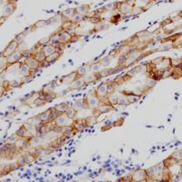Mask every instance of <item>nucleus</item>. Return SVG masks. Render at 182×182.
<instances>
[{
    "instance_id": "obj_1",
    "label": "nucleus",
    "mask_w": 182,
    "mask_h": 182,
    "mask_svg": "<svg viewBox=\"0 0 182 182\" xmlns=\"http://www.w3.org/2000/svg\"><path fill=\"white\" fill-rule=\"evenodd\" d=\"M100 99L96 95V93L92 92L89 95H88L85 98H84V101H83V108L84 109H91L93 110L95 109L100 104Z\"/></svg>"
},
{
    "instance_id": "obj_2",
    "label": "nucleus",
    "mask_w": 182,
    "mask_h": 182,
    "mask_svg": "<svg viewBox=\"0 0 182 182\" xmlns=\"http://www.w3.org/2000/svg\"><path fill=\"white\" fill-rule=\"evenodd\" d=\"M132 9H133V6H131L127 0L117 3L116 10H118L119 12V14H121V15H124V16L131 15Z\"/></svg>"
},
{
    "instance_id": "obj_3",
    "label": "nucleus",
    "mask_w": 182,
    "mask_h": 182,
    "mask_svg": "<svg viewBox=\"0 0 182 182\" xmlns=\"http://www.w3.org/2000/svg\"><path fill=\"white\" fill-rule=\"evenodd\" d=\"M94 91L96 95L99 98L100 101L103 102L105 98L107 99V82L101 83L99 86L96 88Z\"/></svg>"
},
{
    "instance_id": "obj_4",
    "label": "nucleus",
    "mask_w": 182,
    "mask_h": 182,
    "mask_svg": "<svg viewBox=\"0 0 182 182\" xmlns=\"http://www.w3.org/2000/svg\"><path fill=\"white\" fill-rule=\"evenodd\" d=\"M70 120L71 119L67 118L66 113H59L58 115L57 116V118H55L54 120H52V121L54 122L55 126L63 128V127H66V126H68Z\"/></svg>"
},
{
    "instance_id": "obj_5",
    "label": "nucleus",
    "mask_w": 182,
    "mask_h": 182,
    "mask_svg": "<svg viewBox=\"0 0 182 182\" xmlns=\"http://www.w3.org/2000/svg\"><path fill=\"white\" fill-rule=\"evenodd\" d=\"M147 171L145 169H138L134 171L131 174V181L133 182H141V181H147Z\"/></svg>"
},
{
    "instance_id": "obj_6",
    "label": "nucleus",
    "mask_w": 182,
    "mask_h": 182,
    "mask_svg": "<svg viewBox=\"0 0 182 182\" xmlns=\"http://www.w3.org/2000/svg\"><path fill=\"white\" fill-rule=\"evenodd\" d=\"M113 106L110 105V104H107V103H103L101 105H98L95 109H93L94 111V116H96L98 118V116H99L101 114H106V113H108L113 110Z\"/></svg>"
},
{
    "instance_id": "obj_7",
    "label": "nucleus",
    "mask_w": 182,
    "mask_h": 182,
    "mask_svg": "<svg viewBox=\"0 0 182 182\" xmlns=\"http://www.w3.org/2000/svg\"><path fill=\"white\" fill-rule=\"evenodd\" d=\"M72 34H70L69 32H67V31H63L61 30L58 34L57 35L58 40L61 42L62 45H67L68 43H71V39H72Z\"/></svg>"
},
{
    "instance_id": "obj_8",
    "label": "nucleus",
    "mask_w": 182,
    "mask_h": 182,
    "mask_svg": "<svg viewBox=\"0 0 182 182\" xmlns=\"http://www.w3.org/2000/svg\"><path fill=\"white\" fill-rule=\"evenodd\" d=\"M78 77H81V76H78L76 71H73L69 75H67V76L59 78V80H60L61 84H63V85H70L71 83L74 82L76 78H78Z\"/></svg>"
},
{
    "instance_id": "obj_9",
    "label": "nucleus",
    "mask_w": 182,
    "mask_h": 182,
    "mask_svg": "<svg viewBox=\"0 0 182 182\" xmlns=\"http://www.w3.org/2000/svg\"><path fill=\"white\" fill-rule=\"evenodd\" d=\"M85 84H89V83H93L96 82L97 80H98L99 78H101L99 72L98 73H93V72H90V73H87L86 75H84L82 76Z\"/></svg>"
},
{
    "instance_id": "obj_10",
    "label": "nucleus",
    "mask_w": 182,
    "mask_h": 182,
    "mask_svg": "<svg viewBox=\"0 0 182 182\" xmlns=\"http://www.w3.org/2000/svg\"><path fill=\"white\" fill-rule=\"evenodd\" d=\"M77 27V24L73 22L70 19H67L66 21H64V23L62 24L61 27L59 28L60 30H63V31H67V32H71L73 30H75Z\"/></svg>"
},
{
    "instance_id": "obj_11",
    "label": "nucleus",
    "mask_w": 182,
    "mask_h": 182,
    "mask_svg": "<svg viewBox=\"0 0 182 182\" xmlns=\"http://www.w3.org/2000/svg\"><path fill=\"white\" fill-rule=\"evenodd\" d=\"M26 64L30 68L36 70L39 68V67H41V63L35 57H29L26 59Z\"/></svg>"
},
{
    "instance_id": "obj_12",
    "label": "nucleus",
    "mask_w": 182,
    "mask_h": 182,
    "mask_svg": "<svg viewBox=\"0 0 182 182\" xmlns=\"http://www.w3.org/2000/svg\"><path fill=\"white\" fill-rule=\"evenodd\" d=\"M90 8H91L90 5H88V4H83L81 6L76 7V12L78 13V14H80V15H82V16H84V17H86V16H88V13L90 12Z\"/></svg>"
},
{
    "instance_id": "obj_13",
    "label": "nucleus",
    "mask_w": 182,
    "mask_h": 182,
    "mask_svg": "<svg viewBox=\"0 0 182 182\" xmlns=\"http://www.w3.org/2000/svg\"><path fill=\"white\" fill-rule=\"evenodd\" d=\"M73 129H75L76 131H82L84 130V129L87 128L86 124H85V119H77V120H75L72 125Z\"/></svg>"
},
{
    "instance_id": "obj_14",
    "label": "nucleus",
    "mask_w": 182,
    "mask_h": 182,
    "mask_svg": "<svg viewBox=\"0 0 182 182\" xmlns=\"http://www.w3.org/2000/svg\"><path fill=\"white\" fill-rule=\"evenodd\" d=\"M121 93H123V94H125L127 97H128V99H129V104H134V103H136V102H138V99H139V98H140L139 96L134 94L132 91L127 92L126 90H124V91H122Z\"/></svg>"
},
{
    "instance_id": "obj_15",
    "label": "nucleus",
    "mask_w": 182,
    "mask_h": 182,
    "mask_svg": "<svg viewBox=\"0 0 182 182\" xmlns=\"http://www.w3.org/2000/svg\"><path fill=\"white\" fill-rule=\"evenodd\" d=\"M118 97H119V94L118 93H112V94L107 95V103L110 104L112 106H116L118 105Z\"/></svg>"
},
{
    "instance_id": "obj_16",
    "label": "nucleus",
    "mask_w": 182,
    "mask_h": 182,
    "mask_svg": "<svg viewBox=\"0 0 182 182\" xmlns=\"http://www.w3.org/2000/svg\"><path fill=\"white\" fill-rule=\"evenodd\" d=\"M19 69H20V73L25 76H33V74H34V72L32 71V68H30L26 64V63H24V64L21 65L20 67H19Z\"/></svg>"
},
{
    "instance_id": "obj_17",
    "label": "nucleus",
    "mask_w": 182,
    "mask_h": 182,
    "mask_svg": "<svg viewBox=\"0 0 182 182\" xmlns=\"http://www.w3.org/2000/svg\"><path fill=\"white\" fill-rule=\"evenodd\" d=\"M60 57H61V54H60V52H58V51H56V52L52 53L51 55L47 56V58H46V60H45V62H46L47 64H49V63H53V62H55V61L58 60V59L60 58Z\"/></svg>"
},
{
    "instance_id": "obj_18",
    "label": "nucleus",
    "mask_w": 182,
    "mask_h": 182,
    "mask_svg": "<svg viewBox=\"0 0 182 182\" xmlns=\"http://www.w3.org/2000/svg\"><path fill=\"white\" fill-rule=\"evenodd\" d=\"M84 85H85V81H84L83 77L81 76V77L76 78L74 82L71 83L69 85V89H77V88H81Z\"/></svg>"
},
{
    "instance_id": "obj_19",
    "label": "nucleus",
    "mask_w": 182,
    "mask_h": 182,
    "mask_svg": "<svg viewBox=\"0 0 182 182\" xmlns=\"http://www.w3.org/2000/svg\"><path fill=\"white\" fill-rule=\"evenodd\" d=\"M42 49H43V51H44V53L46 56H49V55H51L52 53L54 52H56V51H58V48L56 47H54L52 46L51 44H47V45H44L43 47H42Z\"/></svg>"
},
{
    "instance_id": "obj_20",
    "label": "nucleus",
    "mask_w": 182,
    "mask_h": 182,
    "mask_svg": "<svg viewBox=\"0 0 182 182\" xmlns=\"http://www.w3.org/2000/svg\"><path fill=\"white\" fill-rule=\"evenodd\" d=\"M97 123H98V118L94 115L88 116L85 118V124H86L87 128H91V127L95 126Z\"/></svg>"
},
{
    "instance_id": "obj_21",
    "label": "nucleus",
    "mask_w": 182,
    "mask_h": 182,
    "mask_svg": "<svg viewBox=\"0 0 182 182\" xmlns=\"http://www.w3.org/2000/svg\"><path fill=\"white\" fill-rule=\"evenodd\" d=\"M75 14H76V8H67L64 11H62L61 16H62V18L70 19Z\"/></svg>"
},
{
    "instance_id": "obj_22",
    "label": "nucleus",
    "mask_w": 182,
    "mask_h": 182,
    "mask_svg": "<svg viewBox=\"0 0 182 182\" xmlns=\"http://www.w3.org/2000/svg\"><path fill=\"white\" fill-rule=\"evenodd\" d=\"M38 116L40 117L41 120L44 123H47V122L51 121V108H49V109H47L46 111L40 113Z\"/></svg>"
},
{
    "instance_id": "obj_23",
    "label": "nucleus",
    "mask_w": 182,
    "mask_h": 182,
    "mask_svg": "<svg viewBox=\"0 0 182 182\" xmlns=\"http://www.w3.org/2000/svg\"><path fill=\"white\" fill-rule=\"evenodd\" d=\"M147 67H148V64H143V65H140V66L136 67L135 68H133L132 70L134 71L135 75H137V74H141V73H146V72H147L148 70H150Z\"/></svg>"
},
{
    "instance_id": "obj_24",
    "label": "nucleus",
    "mask_w": 182,
    "mask_h": 182,
    "mask_svg": "<svg viewBox=\"0 0 182 182\" xmlns=\"http://www.w3.org/2000/svg\"><path fill=\"white\" fill-rule=\"evenodd\" d=\"M118 105L119 106H129L130 105L129 102V99H128V97L126 96L123 93H119V97H118Z\"/></svg>"
},
{
    "instance_id": "obj_25",
    "label": "nucleus",
    "mask_w": 182,
    "mask_h": 182,
    "mask_svg": "<svg viewBox=\"0 0 182 182\" xmlns=\"http://www.w3.org/2000/svg\"><path fill=\"white\" fill-rule=\"evenodd\" d=\"M18 47V43L16 40H14V41H12L8 46L6 48V54L7 55H11V54L14 53V51L17 49V47Z\"/></svg>"
},
{
    "instance_id": "obj_26",
    "label": "nucleus",
    "mask_w": 182,
    "mask_h": 182,
    "mask_svg": "<svg viewBox=\"0 0 182 182\" xmlns=\"http://www.w3.org/2000/svg\"><path fill=\"white\" fill-rule=\"evenodd\" d=\"M88 21H89V22H91L92 24L98 25V24H99L100 22L102 21V18H101V17H100V15H98V13H97L96 11H94L93 15L89 18Z\"/></svg>"
},
{
    "instance_id": "obj_27",
    "label": "nucleus",
    "mask_w": 182,
    "mask_h": 182,
    "mask_svg": "<svg viewBox=\"0 0 182 182\" xmlns=\"http://www.w3.org/2000/svg\"><path fill=\"white\" fill-rule=\"evenodd\" d=\"M62 20V16L61 14H58L55 15L54 17L50 18L48 20H47V25H54V24H58Z\"/></svg>"
},
{
    "instance_id": "obj_28",
    "label": "nucleus",
    "mask_w": 182,
    "mask_h": 182,
    "mask_svg": "<svg viewBox=\"0 0 182 182\" xmlns=\"http://www.w3.org/2000/svg\"><path fill=\"white\" fill-rule=\"evenodd\" d=\"M69 107L70 106H68V103L63 102V103H60V104L57 105L56 107H55V109L58 112H59V113H65Z\"/></svg>"
},
{
    "instance_id": "obj_29",
    "label": "nucleus",
    "mask_w": 182,
    "mask_h": 182,
    "mask_svg": "<svg viewBox=\"0 0 182 182\" xmlns=\"http://www.w3.org/2000/svg\"><path fill=\"white\" fill-rule=\"evenodd\" d=\"M65 113H66V115L67 116V118L72 120V119H74V118H76L77 111H76L73 107H69L67 109V111L65 112Z\"/></svg>"
},
{
    "instance_id": "obj_30",
    "label": "nucleus",
    "mask_w": 182,
    "mask_h": 182,
    "mask_svg": "<svg viewBox=\"0 0 182 182\" xmlns=\"http://www.w3.org/2000/svg\"><path fill=\"white\" fill-rule=\"evenodd\" d=\"M28 122L30 123H32L33 125H35L36 127H40L41 125L44 124V122L41 120V118L40 117L37 115V116H35V117H33V118H31L30 119H28Z\"/></svg>"
},
{
    "instance_id": "obj_31",
    "label": "nucleus",
    "mask_w": 182,
    "mask_h": 182,
    "mask_svg": "<svg viewBox=\"0 0 182 182\" xmlns=\"http://www.w3.org/2000/svg\"><path fill=\"white\" fill-rule=\"evenodd\" d=\"M37 59L40 63H43V62H45V60H46V58H47V56L45 55V53H44V51H43V49H42V47L36 52V57H35Z\"/></svg>"
},
{
    "instance_id": "obj_32",
    "label": "nucleus",
    "mask_w": 182,
    "mask_h": 182,
    "mask_svg": "<svg viewBox=\"0 0 182 182\" xmlns=\"http://www.w3.org/2000/svg\"><path fill=\"white\" fill-rule=\"evenodd\" d=\"M118 88V84L115 81H111V82H107V95L112 94L116 91V89Z\"/></svg>"
},
{
    "instance_id": "obj_33",
    "label": "nucleus",
    "mask_w": 182,
    "mask_h": 182,
    "mask_svg": "<svg viewBox=\"0 0 182 182\" xmlns=\"http://www.w3.org/2000/svg\"><path fill=\"white\" fill-rule=\"evenodd\" d=\"M62 137H58V138H56V139H54L53 141H51V143H50V147H52V148H58L61 146V144H62Z\"/></svg>"
},
{
    "instance_id": "obj_34",
    "label": "nucleus",
    "mask_w": 182,
    "mask_h": 182,
    "mask_svg": "<svg viewBox=\"0 0 182 182\" xmlns=\"http://www.w3.org/2000/svg\"><path fill=\"white\" fill-rule=\"evenodd\" d=\"M101 67H102V66H101V64H100V62L93 63V64L90 66V72L98 73V72L101 70Z\"/></svg>"
},
{
    "instance_id": "obj_35",
    "label": "nucleus",
    "mask_w": 182,
    "mask_h": 182,
    "mask_svg": "<svg viewBox=\"0 0 182 182\" xmlns=\"http://www.w3.org/2000/svg\"><path fill=\"white\" fill-rule=\"evenodd\" d=\"M146 171H147V178H154L157 177V172H156V168H155V166L149 168V169H147Z\"/></svg>"
},
{
    "instance_id": "obj_36",
    "label": "nucleus",
    "mask_w": 182,
    "mask_h": 182,
    "mask_svg": "<svg viewBox=\"0 0 182 182\" xmlns=\"http://www.w3.org/2000/svg\"><path fill=\"white\" fill-rule=\"evenodd\" d=\"M70 20H72L73 22H75L76 24H79L80 22H82L83 20H84V16L82 15H80V14H78V13H76L70 18Z\"/></svg>"
},
{
    "instance_id": "obj_37",
    "label": "nucleus",
    "mask_w": 182,
    "mask_h": 182,
    "mask_svg": "<svg viewBox=\"0 0 182 182\" xmlns=\"http://www.w3.org/2000/svg\"><path fill=\"white\" fill-rule=\"evenodd\" d=\"M23 159L25 160V162H26V164H30L35 160V156L33 154H31V153H27V155H24Z\"/></svg>"
},
{
    "instance_id": "obj_38",
    "label": "nucleus",
    "mask_w": 182,
    "mask_h": 182,
    "mask_svg": "<svg viewBox=\"0 0 182 182\" xmlns=\"http://www.w3.org/2000/svg\"><path fill=\"white\" fill-rule=\"evenodd\" d=\"M145 10V8L143 6H133V9H132V12H131V15L133 16H137L138 14H140L142 12Z\"/></svg>"
},
{
    "instance_id": "obj_39",
    "label": "nucleus",
    "mask_w": 182,
    "mask_h": 182,
    "mask_svg": "<svg viewBox=\"0 0 182 182\" xmlns=\"http://www.w3.org/2000/svg\"><path fill=\"white\" fill-rule=\"evenodd\" d=\"M41 140L42 138L40 136H35V137H33V138H31L30 144H31L32 146H38V145H40Z\"/></svg>"
},
{
    "instance_id": "obj_40",
    "label": "nucleus",
    "mask_w": 182,
    "mask_h": 182,
    "mask_svg": "<svg viewBox=\"0 0 182 182\" xmlns=\"http://www.w3.org/2000/svg\"><path fill=\"white\" fill-rule=\"evenodd\" d=\"M22 54H20V53H15V54H11L10 55V58H9V61L11 62V63H13V62H17V61H18L19 59L22 58Z\"/></svg>"
},
{
    "instance_id": "obj_41",
    "label": "nucleus",
    "mask_w": 182,
    "mask_h": 182,
    "mask_svg": "<svg viewBox=\"0 0 182 182\" xmlns=\"http://www.w3.org/2000/svg\"><path fill=\"white\" fill-rule=\"evenodd\" d=\"M47 103V100H45L44 98H36L35 101H34V105L36 107H42L44 106V105H46Z\"/></svg>"
},
{
    "instance_id": "obj_42",
    "label": "nucleus",
    "mask_w": 182,
    "mask_h": 182,
    "mask_svg": "<svg viewBox=\"0 0 182 182\" xmlns=\"http://www.w3.org/2000/svg\"><path fill=\"white\" fill-rule=\"evenodd\" d=\"M99 62L103 67H108V66L110 65V63H111V58H110V57H106V58L101 59Z\"/></svg>"
},
{
    "instance_id": "obj_43",
    "label": "nucleus",
    "mask_w": 182,
    "mask_h": 182,
    "mask_svg": "<svg viewBox=\"0 0 182 182\" xmlns=\"http://www.w3.org/2000/svg\"><path fill=\"white\" fill-rule=\"evenodd\" d=\"M83 101H84V98H80V99H77L76 102H75L73 107L76 109V111H79L80 109L83 108Z\"/></svg>"
},
{
    "instance_id": "obj_44",
    "label": "nucleus",
    "mask_w": 182,
    "mask_h": 182,
    "mask_svg": "<svg viewBox=\"0 0 182 182\" xmlns=\"http://www.w3.org/2000/svg\"><path fill=\"white\" fill-rule=\"evenodd\" d=\"M47 26V20H39L37 22H36L33 26L34 29H36V28H42V27H45Z\"/></svg>"
},
{
    "instance_id": "obj_45",
    "label": "nucleus",
    "mask_w": 182,
    "mask_h": 182,
    "mask_svg": "<svg viewBox=\"0 0 182 182\" xmlns=\"http://www.w3.org/2000/svg\"><path fill=\"white\" fill-rule=\"evenodd\" d=\"M76 73H77V75H78V76H83L84 75H86L88 73V69L86 66H83V67H80L78 69H76Z\"/></svg>"
},
{
    "instance_id": "obj_46",
    "label": "nucleus",
    "mask_w": 182,
    "mask_h": 182,
    "mask_svg": "<svg viewBox=\"0 0 182 182\" xmlns=\"http://www.w3.org/2000/svg\"><path fill=\"white\" fill-rule=\"evenodd\" d=\"M14 9H15V7H13L12 4L7 5V6L5 7V9H4V15H5V16H8V15H10V14L13 13Z\"/></svg>"
},
{
    "instance_id": "obj_47",
    "label": "nucleus",
    "mask_w": 182,
    "mask_h": 182,
    "mask_svg": "<svg viewBox=\"0 0 182 182\" xmlns=\"http://www.w3.org/2000/svg\"><path fill=\"white\" fill-rule=\"evenodd\" d=\"M53 149L54 148H52L51 147L49 148H43V149H41L40 156H48V155H50L51 153L53 152Z\"/></svg>"
},
{
    "instance_id": "obj_48",
    "label": "nucleus",
    "mask_w": 182,
    "mask_h": 182,
    "mask_svg": "<svg viewBox=\"0 0 182 182\" xmlns=\"http://www.w3.org/2000/svg\"><path fill=\"white\" fill-rule=\"evenodd\" d=\"M155 84H156V79H154V78H147V80H146V86H147V88H152L155 86Z\"/></svg>"
},
{
    "instance_id": "obj_49",
    "label": "nucleus",
    "mask_w": 182,
    "mask_h": 182,
    "mask_svg": "<svg viewBox=\"0 0 182 182\" xmlns=\"http://www.w3.org/2000/svg\"><path fill=\"white\" fill-rule=\"evenodd\" d=\"M49 40H50V37H43L42 39L39 40L38 44H39L40 46H44V45L48 44V43H49Z\"/></svg>"
},
{
    "instance_id": "obj_50",
    "label": "nucleus",
    "mask_w": 182,
    "mask_h": 182,
    "mask_svg": "<svg viewBox=\"0 0 182 182\" xmlns=\"http://www.w3.org/2000/svg\"><path fill=\"white\" fill-rule=\"evenodd\" d=\"M25 36H26V35H25L24 33H21V34H19V35H18V36L16 37V39H15V40H16V41L18 42V44H20V43H22V42L24 41V38H25Z\"/></svg>"
},
{
    "instance_id": "obj_51",
    "label": "nucleus",
    "mask_w": 182,
    "mask_h": 182,
    "mask_svg": "<svg viewBox=\"0 0 182 182\" xmlns=\"http://www.w3.org/2000/svg\"><path fill=\"white\" fill-rule=\"evenodd\" d=\"M148 36V33H147V31H141V32H138L137 35L135 36L136 37H138V38H142V37H144V36Z\"/></svg>"
},
{
    "instance_id": "obj_52",
    "label": "nucleus",
    "mask_w": 182,
    "mask_h": 182,
    "mask_svg": "<svg viewBox=\"0 0 182 182\" xmlns=\"http://www.w3.org/2000/svg\"><path fill=\"white\" fill-rule=\"evenodd\" d=\"M17 139H18V137L16 135H14V136H12V137H10L9 138H8V141H11L10 143H14V142H16L17 141Z\"/></svg>"
},
{
    "instance_id": "obj_53",
    "label": "nucleus",
    "mask_w": 182,
    "mask_h": 182,
    "mask_svg": "<svg viewBox=\"0 0 182 182\" xmlns=\"http://www.w3.org/2000/svg\"><path fill=\"white\" fill-rule=\"evenodd\" d=\"M154 2H160V1H162V0H153Z\"/></svg>"
}]
</instances>
